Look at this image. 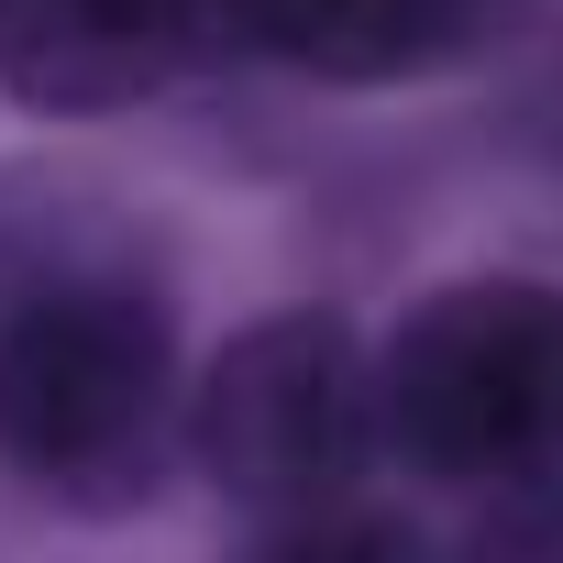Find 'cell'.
<instances>
[{"instance_id": "3", "label": "cell", "mask_w": 563, "mask_h": 563, "mask_svg": "<svg viewBox=\"0 0 563 563\" xmlns=\"http://www.w3.org/2000/svg\"><path fill=\"white\" fill-rule=\"evenodd\" d=\"M199 464L243 508H332L376 453V365L343 321L288 310L199 376Z\"/></svg>"}, {"instance_id": "1", "label": "cell", "mask_w": 563, "mask_h": 563, "mask_svg": "<svg viewBox=\"0 0 563 563\" xmlns=\"http://www.w3.org/2000/svg\"><path fill=\"white\" fill-rule=\"evenodd\" d=\"M376 442L420 475L508 486L563 453V288L541 276H464L420 299L376 365Z\"/></svg>"}, {"instance_id": "4", "label": "cell", "mask_w": 563, "mask_h": 563, "mask_svg": "<svg viewBox=\"0 0 563 563\" xmlns=\"http://www.w3.org/2000/svg\"><path fill=\"white\" fill-rule=\"evenodd\" d=\"M210 0H0V89L23 111H133L155 100Z\"/></svg>"}, {"instance_id": "6", "label": "cell", "mask_w": 563, "mask_h": 563, "mask_svg": "<svg viewBox=\"0 0 563 563\" xmlns=\"http://www.w3.org/2000/svg\"><path fill=\"white\" fill-rule=\"evenodd\" d=\"M265 563H431L420 552V530H398V519H376V508H299V530L276 541Z\"/></svg>"}, {"instance_id": "2", "label": "cell", "mask_w": 563, "mask_h": 563, "mask_svg": "<svg viewBox=\"0 0 563 563\" xmlns=\"http://www.w3.org/2000/svg\"><path fill=\"white\" fill-rule=\"evenodd\" d=\"M166 310L133 288H45L0 321V453L34 486H122L166 431Z\"/></svg>"}, {"instance_id": "7", "label": "cell", "mask_w": 563, "mask_h": 563, "mask_svg": "<svg viewBox=\"0 0 563 563\" xmlns=\"http://www.w3.org/2000/svg\"><path fill=\"white\" fill-rule=\"evenodd\" d=\"M464 563H563V486H552V497H508V508L464 541Z\"/></svg>"}, {"instance_id": "5", "label": "cell", "mask_w": 563, "mask_h": 563, "mask_svg": "<svg viewBox=\"0 0 563 563\" xmlns=\"http://www.w3.org/2000/svg\"><path fill=\"white\" fill-rule=\"evenodd\" d=\"M210 12L310 78H409L475 34V0H210Z\"/></svg>"}]
</instances>
